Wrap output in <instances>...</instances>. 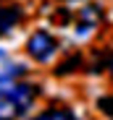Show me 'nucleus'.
Returning <instances> with one entry per match:
<instances>
[{
    "label": "nucleus",
    "mask_w": 113,
    "mask_h": 120,
    "mask_svg": "<svg viewBox=\"0 0 113 120\" xmlns=\"http://www.w3.org/2000/svg\"><path fill=\"white\" fill-rule=\"evenodd\" d=\"M32 120H79V117L74 115L71 110H63V107H47L37 117H32Z\"/></svg>",
    "instance_id": "nucleus-5"
},
{
    "label": "nucleus",
    "mask_w": 113,
    "mask_h": 120,
    "mask_svg": "<svg viewBox=\"0 0 113 120\" xmlns=\"http://www.w3.org/2000/svg\"><path fill=\"white\" fill-rule=\"evenodd\" d=\"M40 89L34 84H24V81H8L0 84V120H16L21 117L32 105Z\"/></svg>",
    "instance_id": "nucleus-1"
},
{
    "label": "nucleus",
    "mask_w": 113,
    "mask_h": 120,
    "mask_svg": "<svg viewBox=\"0 0 113 120\" xmlns=\"http://www.w3.org/2000/svg\"><path fill=\"white\" fill-rule=\"evenodd\" d=\"M26 52L37 60V63H47V60L58 52V42H55V37L45 29L40 31H34L29 37V42H26Z\"/></svg>",
    "instance_id": "nucleus-2"
},
{
    "label": "nucleus",
    "mask_w": 113,
    "mask_h": 120,
    "mask_svg": "<svg viewBox=\"0 0 113 120\" xmlns=\"http://www.w3.org/2000/svg\"><path fill=\"white\" fill-rule=\"evenodd\" d=\"M100 18H103L100 5H95V3L84 5L79 11V16H76V34H87V31H92L95 26H100Z\"/></svg>",
    "instance_id": "nucleus-3"
},
{
    "label": "nucleus",
    "mask_w": 113,
    "mask_h": 120,
    "mask_svg": "<svg viewBox=\"0 0 113 120\" xmlns=\"http://www.w3.org/2000/svg\"><path fill=\"white\" fill-rule=\"evenodd\" d=\"M21 8L16 5H0V37H8L18 24H21Z\"/></svg>",
    "instance_id": "nucleus-4"
},
{
    "label": "nucleus",
    "mask_w": 113,
    "mask_h": 120,
    "mask_svg": "<svg viewBox=\"0 0 113 120\" xmlns=\"http://www.w3.org/2000/svg\"><path fill=\"white\" fill-rule=\"evenodd\" d=\"M0 57H3V52H0Z\"/></svg>",
    "instance_id": "nucleus-8"
},
{
    "label": "nucleus",
    "mask_w": 113,
    "mask_h": 120,
    "mask_svg": "<svg viewBox=\"0 0 113 120\" xmlns=\"http://www.w3.org/2000/svg\"><path fill=\"white\" fill-rule=\"evenodd\" d=\"M97 107L103 110V115H108L113 120V97H100L97 99Z\"/></svg>",
    "instance_id": "nucleus-6"
},
{
    "label": "nucleus",
    "mask_w": 113,
    "mask_h": 120,
    "mask_svg": "<svg viewBox=\"0 0 113 120\" xmlns=\"http://www.w3.org/2000/svg\"><path fill=\"white\" fill-rule=\"evenodd\" d=\"M108 68H110V73H113V55H110V65H108Z\"/></svg>",
    "instance_id": "nucleus-7"
}]
</instances>
